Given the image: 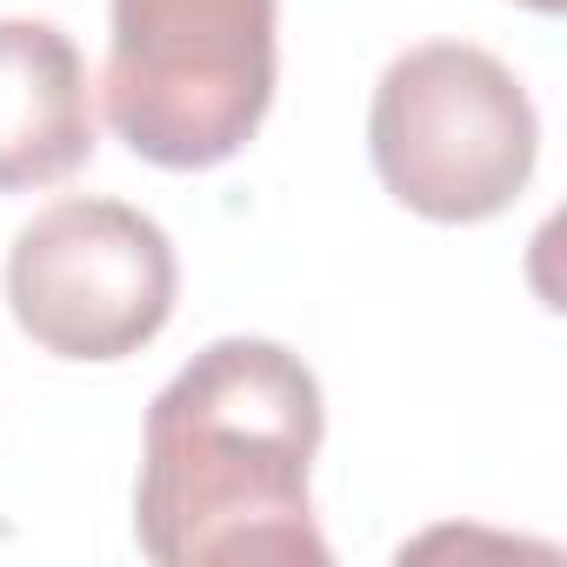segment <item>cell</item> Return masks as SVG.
Wrapping results in <instances>:
<instances>
[{
  "instance_id": "1",
  "label": "cell",
  "mask_w": 567,
  "mask_h": 567,
  "mask_svg": "<svg viewBox=\"0 0 567 567\" xmlns=\"http://www.w3.org/2000/svg\"><path fill=\"white\" fill-rule=\"evenodd\" d=\"M321 381L280 341L200 348L147 408L134 534L161 567L308 560L334 547L315 527L308 467L321 454Z\"/></svg>"
},
{
  "instance_id": "2",
  "label": "cell",
  "mask_w": 567,
  "mask_h": 567,
  "mask_svg": "<svg viewBox=\"0 0 567 567\" xmlns=\"http://www.w3.org/2000/svg\"><path fill=\"white\" fill-rule=\"evenodd\" d=\"M101 101L154 167L234 161L274 107V0H114Z\"/></svg>"
},
{
  "instance_id": "3",
  "label": "cell",
  "mask_w": 567,
  "mask_h": 567,
  "mask_svg": "<svg viewBox=\"0 0 567 567\" xmlns=\"http://www.w3.org/2000/svg\"><path fill=\"white\" fill-rule=\"evenodd\" d=\"M368 154L408 214L461 227L520 200L540 154V114L514 68L487 48L427 41L381 74Z\"/></svg>"
},
{
  "instance_id": "4",
  "label": "cell",
  "mask_w": 567,
  "mask_h": 567,
  "mask_svg": "<svg viewBox=\"0 0 567 567\" xmlns=\"http://www.w3.org/2000/svg\"><path fill=\"white\" fill-rule=\"evenodd\" d=\"M181 260L154 214L127 200L68 194L41 207L8 247V308L54 361H127L167 321Z\"/></svg>"
},
{
  "instance_id": "5",
  "label": "cell",
  "mask_w": 567,
  "mask_h": 567,
  "mask_svg": "<svg viewBox=\"0 0 567 567\" xmlns=\"http://www.w3.org/2000/svg\"><path fill=\"white\" fill-rule=\"evenodd\" d=\"M94 87L54 21H0V194H34L87 167Z\"/></svg>"
},
{
  "instance_id": "6",
  "label": "cell",
  "mask_w": 567,
  "mask_h": 567,
  "mask_svg": "<svg viewBox=\"0 0 567 567\" xmlns=\"http://www.w3.org/2000/svg\"><path fill=\"white\" fill-rule=\"evenodd\" d=\"M520 8H534V14H560L567 0H520Z\"/></svg>"
}]
</instances>
